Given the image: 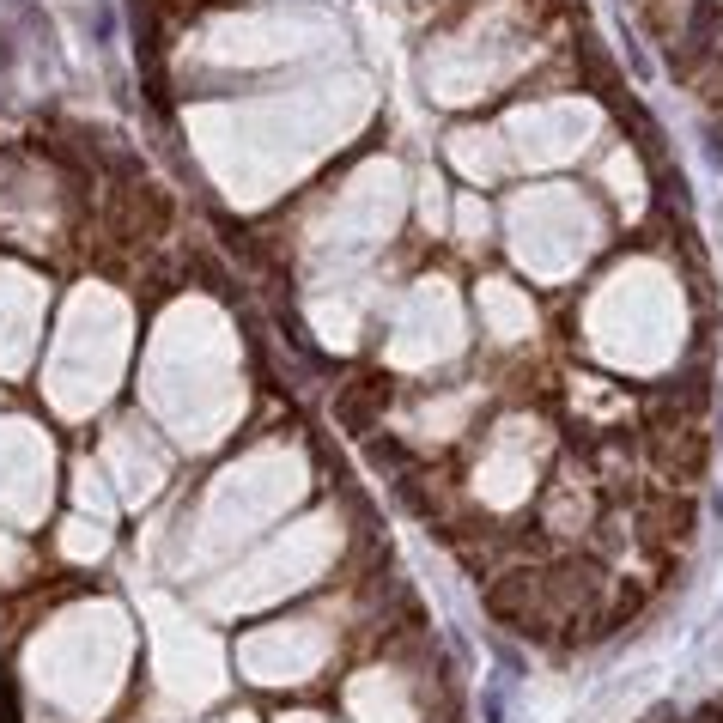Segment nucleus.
I'll use <instances>...</instances> for the list:
<instances>
[{
  "instance_id": "1",
  "label": "nucleus",
  "mask_w": 723,
  "mask_h": 723,
  "mask_svg": "<svg viewBox=\"0 0 723 723\" xmlns=\"http://www.w3.org/2000/svg\"><path fill=\"white\" fill-rule=\"evenodd\" d=\"M456 225H462V237H480V231H487V207H480L474 195L462 201V213H456Z\"/></svg>"
}]
</instances>
